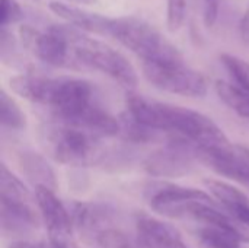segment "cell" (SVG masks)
<instances>
[{
    "label": "cell",
    "mask_w": 249,
    "mask_h": 248,
    "mask_svg": "<svg viewBox=\"0 0 249 248\" xmlns=\"http://www.w3.org/2000/svg\"><path fill=\"white\" fill-rule=\"evenodd\" d=\"M19 37L28 51L54 67H77L64 25H54L45 32L31 25L19 26Z\"/></svg>",
    "instance_id": "cell-7"
},
{
    "label": "cell",
    "mask_w": 249,
    "mask_h": 248,
    "mask_svg": "<svg viewBox=\"0 0 249 248\" xmlns=\"http://www.w3.org/2000/svg\"><path fill=\"white\" fill-rule=\"evenodd\" d=\"M10 88L22 98L48 107L58 121H69L93 104V88L82 79L19 75L10 79Z\"/></svg>",
    "instance_id": "cell-2"
},
{
    "label": "cell",
    "mask_w": 249,
    "mask_h": 248,
    "mask_svg": "<svg viewBox=\"0 0 249 248\" xmlns=\"http://www.w3.org/2000/svg\"><path fill=\"white\" fill-rule=\"evenodd\" d=\"M244 184H248L249 186V151H248V171H247V178H245V183Z\"/></svg>",
    "instance_id": "cell-28"
},
{
    "label": "cell",
    "mask_w": 249,
    "mask_h": 248,
    "mask_svg": "<svg viewBox=\"0 0 249 248\" xmlns=\"http://www.w3.org/2000/svg\"><path fill=\"white\" fill-rule=\"evenodd\" d=\"M216 92L219 98L238 115L249 120V94L241 89L238 85L217 80L216 82Z\"/></svg>",
    "instance_id": "cell-17"
},
{
    "label": "cell",
    "mask_w": 249,
    "mask_h": 248,
    "mask_svg": "<svg viewBox=\"0 0 249 248\" xmlns=\"http://www.w3.org/2000/svg\"><path fill=\"white\" fill-rule=\"evenodd\" d=\"M44 248H64V247H55V246H50V247H44Z\"/></svg>",
    "instance_id": "cell-29"
},
{
    "label": "cell",
    "mask_w": 249,
    "mask_h": 248,
    "mask_svg": "<svg viewBox=\"0 0 249 248\" xmlns=\"http://www.w3.org/2000/svg\"><path fill=\"white\" fill-rule=\"evenodd\" d=\"M187 13V0H168V13H166V26L171 32L181 29L185 20Z\"/></svg>",
    "instance_id": "cell-22"
},
{
    "label": "cell",
    "mask_w": 249,
    "mask_h": 248,
    "mask_svg": "<svg viewBox=\"0 0 249 248\" xmlns=\"http://www.w3.org/2000/svg\"><path fill=\"white\" fill-rule=\"evenodd\" d=\"M0 193H1L0 197L1 200L26 202V203H32L34 200L29 190L4 164H1L0 168Z\"/></svg>",
    "instance_id": "cell-18"
},
{
    "label": "cell",
    "mask_w": 249,
    "mask_h": 248,
    "mask_svg": "<svg viewBox=\"0 0 249 248\" xmlns=\"http://www.w3.org/2000/svg\"><path fill=\"white\" fill-rule=\"evenodd\" d=\"M90 241L98 248H144L137 235L131 237L115 227H109L98 232Z\"/></svg>",
    "instance_id": "cell-19"
},
{
    "label": "cell",
    "mask_w": 249,
    "mask_h": 248,
    "mask_svg": "<svg viewBox=\"0 0 249 248\" xmlns=\"http://www.w3.org/2000/svg\"><path fill=\"white\" fill-rule=\"evenodd\" d=\"M134 123L169 137H178L191 143L196 151H213L231 146L223 130L206 114L149 99L142 95H130L124 113Z\"/></svg>",
    "instance_id": "cell-1"
},
{
    "label": "cell",
    "mask_w": 249,
    "mask_h": 248,
    "mask_svg": "<svg viewBox=\"0 0 249 248\" xmlns=\"http://www.w3.org/2000/svg\"><path fill=\"white\" fill-rule=\"evenodd\" d=\"M73 225L83 234L88 240H92L98 232L114 227L115 210L102 203L79 202L73 203L70 208Z\"/></svg>",
    "instance_id": "cell-12"
},
{
    "label": "cell",
    "mask_w": 249,
    "mask_h": 248,
    "mask_svg": "<svg viewBox=\"0 0 249 248\" xmlns=\"http://www.w3.org/2000/svg\"><path fill=\"white\" fill-rule=\"evenodd\" d=\"M98 139L99 137L90 133L63 123L53 127L48 134L54 158L71 167H86L99 161L101 152Z\"/></svg>",
    "instance_id": "cell-5"
},
{
    "label": "cell",
    "mask_w": 249,
    "mask_h": 248,
    "mask_svg": "<svg viewBox=\"0 0 249 248\" xmlns=\"http://www.w3.org/2000/svg\"><path fill=\"white\" fill-rule=\"evenodd\" d=\"M64 29L76 66L98 70L114 79L127 91H133L137 86V73L124 54L71 25H64Z\"/></svg>",
    "instance_id": "cell-3"
},
{
    "label": "cell",
    "mask_w": 249,
    "mask_h": 248,
    "mask_svg": "<svg viewBox=\"0 0 249 248\" xmlns=\"http://www.w3.org/2000/svg\"><path fill=\"white\" fill-rule=\"evenodd\" d=\"M58 1H69V3H77V4H92L96 0H58Z\"/></svg>",
    "instance_id": "cell-27"
},
{
    "label": "cell",
    "mask_w": 249,
    "mask_h": 248,
    "mask_svg": "<svg viewBox=\"0 0 249 248\" xmlns=\"http://www.w3.org/2000/svg\"><path fill=\"white\" fill-rule=\"evenodd\" d=\"M209 193L238 222L249 229V199L233 186L220 180H204Z\"/></svg>",
    "instance_id": "cell-14"
},
{
    "label": "cell",
    "mask_w": 249,
    "mask_h": 248,
    "mask_svg": "<svg viewBox=\"0 0 249 248\" xmlns=\"http://www.w3.org/2000/svg\"><path fill=\"white\" fill-rule=\"evenodd\" d=\"M0 121L10 130H22L26 126V117L19 105L4 92L0 94Z\"/></svg>",
    "instance_id": "cell-20"
},
{
    "label": "cell",
    "mask_w": 249,
    "mask_h": 248,
    "mask_svg": "<svg viewBox=\"0 0 249 248\" xmlns=\"http://www.w3.org/2000/svg\"><path fill=\"white\" fill-rule=\"evenodd\" d=\"M35 202L42 222L48 231L51 246L70 248L74 227L70 209L63 205V202L55 196L54 190L47 187H35Z\"/></svg>",
    "instance_id": "cell-9"
},
{
    "label": "cell",
    "mask_w": 249,
    "mask_h": 248,
    "mask_svg": "<svg viewBox=\"0 0 249 248\" xmlns=\"http://www.w3.org/2000/svg\"><path fill=\"white\" fill-rule=\"evenodd\" d=\"M239 34H241V39L244 41V44L249 47V3L239 23Z\"/></svg>",
    "instance_id": "cell-25"
},
{
    "label": "cell",
    "mask_w": 249,
    "mask_h": 248,
    "mask_svg": "<svg viewBox=\"0 0 249 248\" xmlns=\"http://www.w3.org/2000/svg\"><path fill=\"white\" fill-rule=\"evenodd\" d=\"M1 229L4 234H26L38 227V218L32 203L0 200Z\"/></svg>",
    "instance_id": "cell-15"
},
{
    "label": "cell",
    "mask_w": 249,
    "mask_h": 248,
    "mask_svg": "<svg viewBox=\"0 0 249 248\" xmlns=\"http://www.w3.org/2000/svg\"><path fill=\"white\" fill-rule=\"evenodd\" d=\"M109 35L143 63H184L182 53L155 26L139 18H112Z\"/></svg>",
    "instance_id": "cell-4"
},
{
    "label": "cell",
    "mask_w": 249,
    "mask_h": 248,
    "mask_svg": "<svg viewBox=\"0 0 249 248\" xmlns=\"http://www.w3.org/2000/svg\"><path fill=\"white\" fill-rule=\"evenodd\" d=\"M48 9L58 18L64 19L69 25L86 31V32H95V34H102V35H109V26H111V19L85 9L73 7L64 1H50Z\"/></svg>",
    "instance_id": "cell-13"
},
{
    "label": "cell",
    "mask_w": 249,
    "mask_h": 248,
    "mask_svg": "<svg viewBox=\"0 0 249 248\" xmlns=\"http://www.w3.org/2000/svg\"><path fill=\"white\" fill-rule=\"evenodd\" d=\"M143 75L155 88L181 96L201 98L209 89L206 77L185 63H143Z\"/></svg>",
    "instance_id": "cell-6"
},
{
    "label": "cell",
    "mask_w": 249,
    "mask_h": 248,
    "mask_svg": "<svg viewBox=\"0 0 249 248\" xmlns=\"http://www.w3.org/2000/svg\"><path fill=\"white\" fill-rule=\"evenodd\" d=\"M9 248H44V247H41V246H35V244L26 243V241H18V243L10 244Z\"/></svg>",
    "instance_id": "cell-26"
},
{
    "label": "cell",
    "mask_w": 249,
    "mask_h": 248,
    "mask_svg": "<svg viewBox=\"0 0 249 248\" xmlns=\"http://www.w3.org/2000/svg\"><path fill=\"white\" fill-rule=\"evenodd\" d=\"M20 167L26 177L35 184V187L55 189V177L47 161L34 152H23L20 155Z\"/></svg>",
    "instance_id": "cell-16"
},
{
    "label": "cell",
    "mask_w": 249,
    "mask_h": 248,
    "mask_svg": "<svg viewBox=\"0 0 249 248\" xmlns=\"http://www.w3.org/2000/svg\"><path fill=\"white\" fill-rule=\"evenodd\" d=\"M136 232L144 248H190L175 227L149 215L137 216Z\"/></svg>",
    "instance_id": "cell-11"
},
{
    "label": "cell",
    "mask_w": 249,
    "mask_h": 248,
    "mask_svg": "<svg viewBox=\"0 0 249 248\" xmlns=\"http://www.w3.org/2000/svg\"><path fill=\"white\" fill-rule=\"evenodd\" d=\"M223 66L229 72V75L233 77L235 85H238L241 89H244L249 94V63L247 60L232 56V54H223L220 57Z\"/></svg>",
    "instance_id": "cell-21"
},
{
    "label": "cell",
    "mask_w": 249,
    "mask_h": 248,
    "mask_svg": "<svg viewBox=\"0 0 249 248\" xmlns=\"http://www.w3.org/2000/svg\"><path fill=\"white\" fill-rule=\"evenodd\" d=\"M197 159L196 148L178 137H169L168 145L153 152L144 162V168L155 177H181L188 174Z\"/></svg>",
    "instance_id": "cell-10"
},
{
    "label": "cell",
    "mask_w": 249,
    "mask_h": 248,
    "mask_svg": "<svg viewBox=\"0 0 249 248\" xmlns=\"http://www.w3.org/2000/svg\"><path fill=\"white\" fill-rule=\"evenodd\" d=\"M203 20L206 28L214 26L219 16V0H204L203 4Z\"/></svg>",
    "instance_id": "cell-24"
},
{
    "label": "cell",
    "mask_w": 249,
    "mask_h": 248,
    "mask_svg": "<svg viewBox=\"0 0 249 248\" xmlns=\"http://www.w3.org/2000/svg\"><path fill=\"white\" fill-rule=\"evenodd\" d=\"M150 208L168 218H191L207 205H217L216 199L203 190L174 184L153 186L147 196Z\"/></svg>",
    "instance_id": "cell-8"
},
{
    "label": "cell",
    "mask_w": 249,
    "mask_h": 248,
    "mask_svg": "<svg viewBox=\"0 0 249 248\" xmlns=\"http://www.w3.org/2000/svg\"><path fill=\"white\" fill-rule=\"evenodd\" d=\"M23 16L20 6L16 0H3V15H1V26L15 23L20 20Z\"/></svg>",
    "instance_id": "cell-23"
}]
</instances>
